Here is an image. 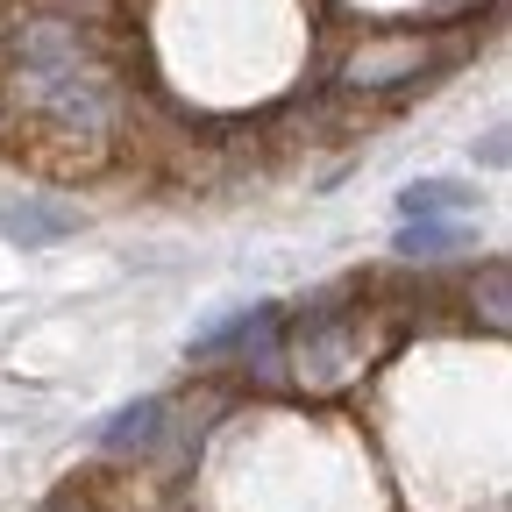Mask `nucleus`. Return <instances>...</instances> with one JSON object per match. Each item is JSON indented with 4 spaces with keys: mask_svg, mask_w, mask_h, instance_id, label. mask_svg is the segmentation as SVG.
Segmentation results:
<instances>
[{
    "mask_svg": "<svg viewBox=\"0 0 512 512\" xmlns=\"http://www.w3.org/2000/svg\"><path fill=\"white\" fill-rule=\"evenodd\" d=\"M448 207H470V192L448 185V178H427V185H406L399 192V214H448Z\"/></svg>",
    "mask_w": 512,
    "mask_h": 512,
    "instance_id": "5",
    "label": "nucleus"
},
{
    "mask_svg": "<svg viewBox=\"0 0 512 512\" xmlns=\"http://www.w3.org/2000/svg\"><path fill=\"white\" fill-rule=\"evenodd\" d=\"M399 249H406V256H448V249H463V228H456V221H434V214H406Z\"/></svg>",
    "mask_w": 512,
    "mask_h": 512,
    "instance_id": "4",
    "label": "nucleus"
},
{
    "mask_svg": "<svg viewBox=\"0 0 512 512\" xmlns=\"http://www.w3.org/2000/svg\"><path fill=\"white\" fill-rule=\"evenodd\" d=\"M0 235H8V242H22V249H36V242H50V235H72V214H43V207H8V214H0Z\"/></svg>",
    "mask_w": 512,
    "mask_h": 512,
    "instance_id": "3",
    "label": "nucleus"
},
{
    "mask_svg": "<svg viewBox=\"0 0 512 512\" xmlns=\"http://www.w3.org/2000/svg\"><path fill=\"white\" fill-rule=\"evenodd\" d=\"M420 72H427V43L420 36H384V43L349 57V86H392V79H420Z\"/></svg>",
    "mask_w": 512,
    "mask_h": 512,
    "instance_id": "1",
    "label": "nucleus"
},
{
    "mask_svg": "<svg viewBox=\"0 0 512 512\" xmlns=\"http://www.w3.org/2000/svg\"><path fill=\"white\" fill-rule=\"evenodd\" d=\"M50 512H72V505H50Z\"/></svg>",
    "mask_w": 512,
    "mask_h": 512,
    "instance_id": "7",
    "label": "nucleus"
},
{
    "mask_svg": "<svg viewBox=\"0 0 512 512\" xmlns=\"http://www.w3.org/2000/svg\"><path fill=\"white\" fill-rule=\"evenodd\" d=\"M484 320H491V328H505V264L484 271Z\"/></svg>",
    "mask_w": 512,
    "mask_h": 512,
    "instance_id": "6",
    "label": "nucleus"
},
{
    "mask_svg": "<svg viewBox=\"0 0 512 512\" xmlns=\"http://www.w3.org/2000/svg\"><path fill=\"white\" fill-rule=\"evenodd\" d=\"M164 420H171V406L164 399H136V406H121L114 420H107V448H114V456H150V448L164 441Z\"/></svg>",
    "mask_w": 512,
    "mask_h": 512,
    "instance_id": "2",
    "label": "nucleus"
}]
</instances>
